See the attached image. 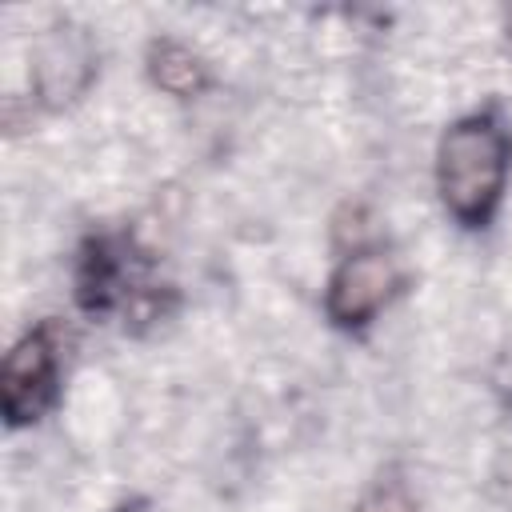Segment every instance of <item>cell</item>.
<instances>
[{"mask_svg":"<svg viewBox=\"0 0 512 512\" xmlns=\"http://www.w3.org/2000/svg\"><path fill=\"white\" fill-rule=\"evenodd\" d=\"M512 164V136L496 108H480L444 128L436 144V192L460 228H488L500 212Z\"/></svg>","mask_w":512,"mask_h":512,"instance_id":"obj_1","label":"cell"},{"mask_svg":"<svg viewBox=\"0 0 512 512\" xmlns=\"http://www.w3.org/2000/svg\"><path fill=\"white\" fill-rule=\"evenodd\" d=\"M144 268H148V252H140L132 236H116V232L84 236V244L76 248V264H72V292H76L80 312L112 316L124 308L136 324L160 320L164 288L148 284Z\"/></svg>","mask_w":512,"mask_h":512,"instance_id":"obj_2","label":"cell"},{"mask_svg":"<svg viewBox=\"0 0 512 512\" xmlns=\"http://www.w3.org/2000/svg\"><path fill=\"white\" fill-rule=\"evenodd\" d=\"M60 396V348L56 328L36 324L28 328L4 356L0 368V404L8 428H28L52 412Z\"/></svg>","mask_w":512,"mask_h":512,"instance_id":"obj_3","label":"cell"},{"mask_svg":"<svg viewBox=\"0 0 512 512\" xmlns=\"http://www.w3.org/2000/svg\"><path fill=\"white\" fill-rule=\"evenodd\" d=\"M400 288V272L384 252L360 248L336 264L324 288V312L340 332H364Z\"/></svg>","mask_w":512,"mask_h":512,"instance_id":"obj_4","label":"cell"},{"mask_svg":"<svg viewBox=\"0 0 512 512\" xmlns=\"http://www.w3.org/2000/svg\"><path fill=\"white\" fill-rule=\"evenodd\" d=\"M92 72H96V56H92L88 40H84V36H56V40L44 48L40 64H36L40 100L56 108V104L80 96V92L88 88Z\"/></svg>","mask_w":512,"mask_h":512,"instance_id":"obj_5","label":"cell"},{"mask_svg":"<svg viewBox=\"0 0 512 512\" xmlns=\"http://www.w3.org/2000/svg\"><path fill=\"white\" fill-rule=\"evenodd\" d=\"M144 68H148V80H152L160 92L176 96V100L200 96V92L212 84L208 60H204L192 44H184V40H176V36L152 40L148 52H144Z\"/></svg>","mask_w":512,"mask_h":512,"instance_id":"obj_6","label":"cell"},{"mask_svg":"<svg viewBox=\"0 0 512 512\" xmlns=\"http://www.w3.org/2000/svg\"><path fill=\"white\" fill-rule=\"evenodd\" d=\"M352 512H420V508H416V500H412V492H408V484L400 476H380L356 500Z\"/></svg>","mask_w":512,"mask_h":512,"instance_id":"obj_7","label":"cell"},{"mask_svg":"<svg viewBox=\"0 0 512 512\" xmlns=\"http://www.w3.org/2000/svg\"><path fill=\"white\" fill-rule=\"evenodd\" d=\"M504 32H508V48H512V12H508V24H504Z\"/></svg>","mask_w":512,"mask_h":512,"instance_id":"obj_8","label":"cell"}]
</instances>
